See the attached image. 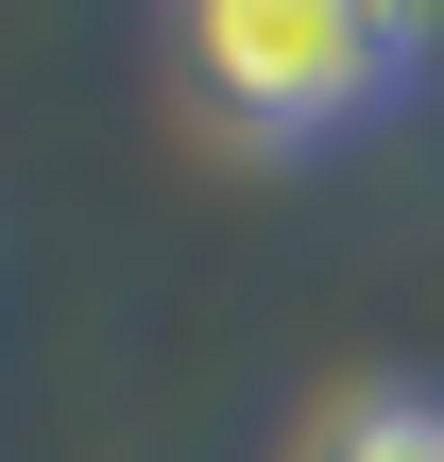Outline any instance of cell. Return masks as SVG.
<instances>
[{"label": "cell", "mask_w": 444, "mask_h": 462, "mask_svg": "<svg viewBox=\"0 0 444 462\" xmlns=\"http://www.w3.org/2000/svg\"><path fill=\"white\" fill-rule=\"evenodd\" d=\"M171 86L240 154H342L444 86V0H171Z\"/></svg>", "instance_id": "6da1fadb"}, {"label": "cell", "mask_w": 444, "mask_h": 462, "mask_svg": "<svg viewBox=\"0 0 444 462\" xmlns=\"http://www.w3.org/2000/svg\"><path fill=\"white\" fill-rule=\"evenodd\" d=\"M291 462H444V377H342L291 429Z\"/></svg>", "instance_id": "7a4b0ae2"}]
</instances>
